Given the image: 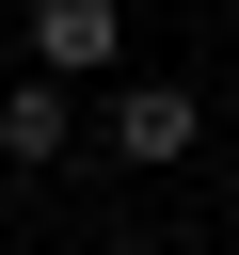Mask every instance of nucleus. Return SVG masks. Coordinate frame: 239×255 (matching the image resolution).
<instances>
[{"instance_id": "1", "label": "nucleus", "mask_w": 239, "mask_h": 255, "mask_svg": "<svg viewBox=\"0 0 239 255\" xmlns=\"http://www.w3.org/2000/svg\"><path fill=\"white\" fill-rule=\"evenodd\" d=\"M16 32H32V64H48V80H96V64H127V0H32Z\"/></svg>"}, {"instance_id": "2", "label": "nucleus", "mask_w": 239, "mask_h": 255, "mask_svg": "<svg viewBox=\"0 0 239 255\" xmlns=\"http://www.w3.org/2000/svg\"><path fill=\"white\" fill-rule=\"evenodd\" d=\"M191 128H207V112H191V80H127V96H112V159H127V175L191 159Z\"/></svg>"}, {"instance_id": "3", "label": "nucleus", "mask_w": 239, "mask_h": 255, "mask_svg": "<svg viewBox=\"0 0 239 255\" xmlns=\"http://www.w3.org/2000/svg\"><path fill=\"white\" fill-rule=\"evenodd\" d=\"M0 159H64V80H48V64L0 96Z\"/></svg>"}]
</instances>
